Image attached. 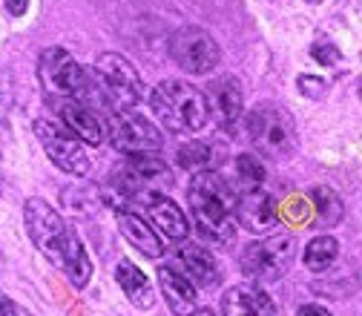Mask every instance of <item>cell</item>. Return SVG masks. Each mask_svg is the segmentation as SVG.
I'll return each instance as SVG.
<instances>
[{
	"mask_svg": "<svg viewBox=\"0 0 362 316\" xmlns=\"http://www.w3.org/2000/svg\"><path fill=\"white\" fill-rule=\"evenodd\" d=\"M282 213H285V218L293 224V228H302V224H308V221H310L313 204H308L302 196H293V199H288V204L282 207Z\"/></svg>",
	"mask_w": 362,
	"mask_h": 316,
	"instance_id": "d4e9b609",
	"label": "cell"
},
{
	"mask_svg": "<svg viewBox=\"0 0 362 316\" xmlns=\"http://www.w3.org/2000/svg\"><path fill=\"white\" fill-rule=\"evenodd\" d=\"M144 204H147L150 224H153V228H158L167 239L185 242L190 236V218H187V213L181 210L173 199H167L161 193H153V196L144 199Z\"/></svg>",
	"mask_w": 362,
	"mask_h": 316,
	"instance_id": "ac0fdd59",
	"label": "cell"
},
{
	"mask_svg": "<svg viewBox=\"0 0 362 316\" xmlns=\"http://www.w3.org/2000/svg\"><path fill=\"white\" fill-rule=\"evenodd\" d=\"M115 221H118V230L121 236L139 250L141 256L147 259H161L164 256V245L156 233V228L150 221H144L139 213H132V210H115Z\"/></svg>",
	"mask_w": 362,
	"mask_h": 316,
	"instance_id": "d6986e66",
	"label": "cell"
},
{
	"mask_svg": "<svg viewBox=\"0 0 362 316\" xmlns=\"http://www.w3.org/2000/svg\"><path fill=\"white\" fill-rule=\"evenodd\" d=\"M175 161L181 170H190L193 175L196 172H204L210 170V161H213V147L204 144V141H187L175 150Z\"/></svg>",
	"mask_w": 362,
	"mask_h": 316,
	"instance_id": "7402d4cb",
	"label": "cell"
},
{
	"mask_svg": "<svg viewBox=\"0 0 362 316\" xmlns=\"http://www.w3.org/2000/svg\"><path fill=\"white\" fill-rule=\"evenodd\" d=\"M293 259H296V239L291 233H270L264 239L250 242L242 250L239 267L247 276V282L267 285V282H279L293 267Z\"/></svg>",
	"mask_w": 362,
	"mask_h": 316,
	"instance_id": "8992f818",
	"label": "cell"
},
{
	"mask_svg": "<svg viewBox=\"0 0 362 316\" xmlns=\"http://www.w3.org/2000/svg\"><path fill=\"white\" fill-rule=\"evenodd\" d=\"M313 210L322 224H337L342 218V199L331 187H316L313 190Z\"/></svg>",
	"mask_w": 362,
	"mask_h": 316,
	"instance_id": "603a6c76",
	"label": "cell"
},
{
	"mask_svg": "<svg viewBox=\"0 0 362 316\" xmlns=\"http://www.w3.org/2000/svg\"><path fill=\"white\" fill-rule=\"evenodd\" d=\"M4 6L12 18H23L29 12V0H4Z\"/></svg>",
	"mask_w": 362,
	"mask_h": 316,
	"instance_id": "83f0119b",
	"label": "cell"
},
{
	"mask_svg": "<svg viewBox=\"0 0 362 316\" xmlns=\"http://www.w3.org/2000/svg\"><path fill=\"white\" fill-rule=\"evenodd\" d=\"M93 72L101 83L104 101L112 112H124L144 98V81H141L139 69H135L124 55H118V52L98 55Z\"/></svg>",
	"mask_w": 362,
	"mask_h": 316,
	"instance_id": "52a82bcc",
	"label": "cell"
},
{
	"mask_svg": "<svg viewBox=\"0 0 362 316\" xmlns=\"http://www.w3.org/2000/svg\"><path fill=\"white\" fill-rule=\"evenodd\" d=\"M245 132L253 150L267 158H285L296 144L293 118L274 101H259L250 112H245Z\"/></svg>",
	"mask_w": 362,
	"mask_h": 316,
	"instance_id": "5b68a950",
	"label": "cell"
},
{
	"mask_svg": "<svg viewBox=\"0 0 362 316\" xmlns=\"http://www.w3.org/2000/svg\"><path fill=\"white\" fill-rule=\"evenodd\" d=\"M115 279L124 291V296L135 305V308H141V310H150L156 305V288L153 282L147 279V274H141L139 267H135L129 259H121L115 264Z\"/></svg>",
	"mask_w": 362,
	"mask_h": 316,
	"instance_id": "ffe728a7",
	"label": "cell"
},
{
	"mask_svg": "<svg viewBox=\"0 0 362 316\" xmlns=\"http://www.w3.org/2000/svg\"><path fill=\"white\" fill-rule=\"evenodd\" d=\"M49 107L61 118L64 129H69L75 139H81L83 144L98 147L104 141V127H101V121L93 115V110H89L86 104H81L75 98H49Z\"/></svg>",
	"mask_w": 362,
	"mask_h": 316,
	"instance_id": "9a60e30c",
	"label": "cell"
},
{
	"mask_svg": "<svg viewBox=\"0 0 362 316\" xmlns=\"http://www.w3.org/2000/svg\"><path fill=\"white\" fill-rule=\"evenodd\" d=\"M296 316H331V310L322 308V305H316V302H308V305H302L296 310Z\"/></svg>",
	"mask_w": 362,
	"mask_h": 316,
	"instance_id": "f546056e",
	"label": "cell"
},
{
	"mask_svg": "<svg viewBox=\"0 0 362 316\" xmlns=\"http://www.w3.org/2000/svg\"><path fill=\"white\" fill-rule=\"evenodd\" d=\"M207 95V107L210 112L218 118V124L224 129H233L242 118H245V95H242V83L233 75H221L213 78L204 89Z\"/></svg>",
	"mask_w": 362,
	"mask_h": 316,
	"instance_id": "4fadbf2b",
	"label": "cell"
},
{
	"mask_svg": "<svg viewBox=\"0 0 362 316\" xmlns=\"http://www.w3.org/2000/svg\"><path fill=\"white\" fill-rule=\"evenodd\" d=\"M305 4H325V0H305Z\"/></svg>",
	"mask_w": 362,
	"mask_h": 316,
	"instance_id": "1f68e13d",
	"label": "cell"
},
{
	"mask_svg": "<svg viewBox=\"0 0 362 316\" xmlns=\"http://www.w3.org/2000/svg\"><path fill=\"white\" fill-rule=\"evenodd\" d=\"M0 316H23V310H21L4 291H0Z\"/></svg>",
	"mask_w": 362,
	"mask_h": 316,
	"instance_id": "f1b7e54d",
	"label": "cell"
},
{
	"mask_svg": "<svg viewBox=\"0 0 362 316\" xmlns=\"http://www.w3.org/2000/svg\"><path fill=\"white\" fill-rule=\"evenodd\" d=\"M310 55L316 58V64H322V66H337L342 61L339 49L334 47V43H328V40H316L310 47Z\"/></svg>",
	"mask_w": 362,
	"mask_h": 316,
	"instance_id": "4316f807",
	"label": "cell"
},
{
	"mask_svg": "<svg viewBox=\"0 0 362 316\" xmlns=\"http://www.w3.org/2000/svg\"><path fill=\"white\" fill-rule=\"evenodd\" d=\"M170 58L187 75H210L221 64V49L216 37L202 26H181L170 35Z\"/></svg>",
	"mask_w": 362,
	"mask_h": 316,
	"instance_id": "ba28073f",
	"label": "cell"
},
{
	"mask_svg": "<svg viewBox=\"0 0 362 316\" xmlns=\"http://www.w3.org/2000/svg\"><path fill=\"white\" fill-rule=\"evenodd\" d=\"M173 182V170L158 153H144V156H127L124 167L118 170L112 187L121 196H153L161 187Z\"/></svg>",
	"mask_w": 362,
	"mask_h": 316,
	"instance_id": "30bf717a",
	"label": "cell"
},
{
	"mask_svg": "<svg viewBox=\"0 0 362 316\" xmlns=\"http://www.w3.org/2000/svg\"><path fill=\"white\" fill-rule=\"evenodd\" d=\"M236 190L221 172H196L187 187V207L196 230L213 245H230L236 236Z\"/></svg>",
	"mask_w": 362,
	"mask_h": 316,
	"instance_id": "7a4b0ae2",
	"label": "cell"
},
{
	"mask_svg": "<svg viewBox=\"0 0 362 316\" xmlns=\"http://www.w3.org/2000/svg\"><path fill=\"white\" fill-rule=\"evenodd\" d=\"M32 129H35V135H37L43 153H47V158H49L58 170H64V172H69V175H86L89 170H93V161H89V156H86L83 141L75 139L69 129L55 127V124L47 121V118L35 121Z\"/></svg>",
	"mask_w": 362,
	"mask_h": 316,
	"instance_id": "8fae6325",
	"label": "cell"
},
{
	"mask_svg": "<svg viewBox=\"0 0 362 316\" xmlns=\"http://www.w3.org/2000/svg\"><path fill=\"white\" fill-rule=\"evenodd\" d=\"M296 86H299V93H302L305 98L316 101V98H325V89H328V81H325V78H316V75H299Z\"/></svg>",
	"mask_w": 362,
	"mask_h": 316,
	"instance_id": "484cf974",
	"label": "cell"
},
{
	"mask_svg": "<svg viewBox=\"0 0 362 316\" xmlns=\"http://www.w3.org/2000/svg\"><path fill=\"white\" fill-rule=\"evenodd\" d=\"M156 276H158V291L175 316H190L199 308V288L175 264H161Z\"/></svg>",
	"mask_w": 362,
	"mask_h": 316,
	"instance_id": "e0dca14e",
	"label": "cell"
},
{
	"mask_svg": "<svg viewBox=\"0 0 362 316\" xmlns=\"http://www.w3.org/2000/svg\"><path fill=\"white\" fill-rule=\"evenodd\" d=\"M236 175H239V182L245 185V190H256L262 182H264V167L256 156H236Z\"/></svg>",
	"mask_w": 362,
	"mask_h": 316,
	"instance_id": "cb8c5ba5",
	"label": "cell"
},
{
	"mask_svg": "<svg viewBox=\"0 0 362 316\" xmlns=\"http://www.w3.org/2000/svg\"><path fill=\"white\" fill-rule=\"evenodd\" d=\"M37 78H40L43 89L49 93V98H75V101H81L86 107H89V101H93V98H98V104L107 107L95 72H86L61 47H49V49L40 52Z\"/></svg>",
	"mask_w": 362,
	"mask_h": 316,
	"instance_id": "277c9868",
	"label": "cell"
},
{
	"mask_svg": "<svg viewBox=\"0 0 362 316\" xmlns=\"http://www.w3.org/2000/svg\"><path fill=\"white\" fill-rule=\"evenodd\" d=\"M221 310H224V316H279L276 302L256 282H239L224 291Z\"/></svg>",
	"mask_w": 362,
	"mask_h": 316,
	"instance_id": "2e32d148",
	"label": "cell"
},
{
	"mask_svg": "<svg viewBox=\"0 0 362 316\" xmlns=\"http://www.w3.org/2000/svg\"><path fill=\"white\" fill-rule=\"evenodd\" d=\"M23 221H26V233H29L32 245L58 270H64L66 279L78 291H83L89 285V279H93V262H89L83 242L75 236L66 218L43 199H26Z\"/></svg>",
	"mask_w": 362,
	"mask_h": 316,
	"instance_id": "6da1fadb",
	"label": "cell"
},
{
	"mask_svg": "<svg viewBox=\"0 0 362 316\" xmlns=\"http://www.w3.org/2000/svg\"><path fill=\"white\" fill-rule=\"evenodd\" d=\"M175 245H178V247H175V264H178L181 274H185L199 291L216 288L218 279H221L216 256H213L207 247L193 245V242H187V239H185V242H175Z\"/></svg>",
	"mask_w": 362,
	"mask_h": 316,
	"instance_id": "5bb4252c",
	"label": "cell"
},
{
	"mask_svg": "<svg viewBox=\"0 0 362 316\" xmlns=\"http://www.w3.org/2000/svg\"><path fill=\"white\" fill-rule=\"evenodd\" d=\"M236 221L242 228H247L256 236H270L279 224V207L276 199L267 190L256 187V190H245L236 201Z\"/></svg>",
	"mask_w": 362,
	"mask_h": 316,
	"instance_id": "7c38bea8",
	"label": "cell"
},
{
	"mask_svg": "<svg viewBox=\"0 0 362 316\" xmlns=\"http://www.w3.org/2000/svg\"><path fill=\"white\" fill-rule=\"evenodd\" d=\"M339 259V242L334 236H316L302 250V262L313 274H325V270Z\"/></svg>",
	"mask_w": 362,
	"mask_h": 316,
	"instance_id": "44dd1931",
	"label": "cell"
},
{
	"mask_svg": "<svg viewBox=\"0 0 362 316\" xmlns=\"http://www.w3.org/2000/svg\"><path fill=\"white\" fill-rule=\"evenodd\" d=\"M150 110L170 132H199L210 121L207 95L178 78H167L153 89Z\"/></svg>",
	"mask_w": 362,
	"mask_h": 316,
	"instance_id": "3957f363",
	"label": "cell"
},
{
	"mask_svg": "<svg viewBox=\"0 0 362 316\" xmlns=\"http://www.w3.org/2000/svg\"><path fill=\"white\" fill-rule=\"evenodd\" d=\"M190 316H218V313H216L213 308H196V310H193Z\"/></svg>",
	"mask_w": 362,
	"mask_h": 316,
	"instance_id": "4dcf8cb0",
	"label": "cell"
},
{
	"mask_svg": "<svg viewBox=\"0 0 362 316\" xmlns=\"http://www.w3.org/2000/svg\"><path fill=\"white\" fill-rule=\"evenodd\" d=\"M107 135L110 144L121 153V156H144V153H161L164 147V135L161 129L144 118L141 112H110V124H107Z\"/></svg>",
	"mask_w": 362,
	"mask_h": 316,
	"instance_id": "9c48e42d",
	"label": "cell"
}]
</instances>
